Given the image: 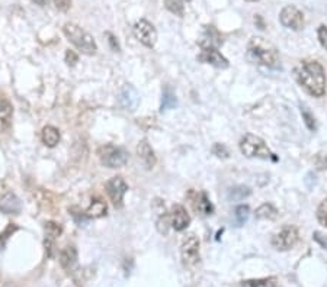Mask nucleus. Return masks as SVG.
Wrapping results in <instances>:
<instances>
[{"mask_svg":"<svg viewBox=\"0 0 327 287\" xmlns=\"http://www.w3.org/2000/svg\"><path fill=\"white\" fill-rule=\"evenodd\" d=\"M0 211L6 215H18L20 212V200L13 193H6L0 197Z\"/></svg>","mask_w":327,"mask_h":287,"instance_id":"nucleus-16","label":"nucleus"},{"mask_svg":"<svg viewBox=\"0 0 327 287\" xmlns=\"http://www.w3.org/2000/svg\"><path fill=\"white\" fill-rule=\"evenodd\" d=\"M279 22L288 29L301 31L304 28V15L295 6H285L279 13Z\"/></svg>","mask_w":327,"mask_h":287,"instance_id":"nucleus-11","label":"nucleus"},{"mask_svg":"<svg viewBox=\"0 0 327 287\" xmlns=\"http://www.w3.org/2000/svg\"><path fill=\"white\" fill-rule=\"evenodd\" d=\"M77 61H79V56H77L76 53L72 51V50H67V53H66V62H67V65L75 67Z\"/></svg>","mask_w":327,"mask_h":287,"instance_id":"nucleus-37","label":"nucleus"},{"mask_svg":"<svg viewBox=\"0 0 327 287\" xmlns=\"http://www.w3.org/2000/svg\"><path fill=\"white\" fill-rule=\"evenodd\" d=\"M106 212H108L106 203H105L102 199H93L92 203H90V206L84 212V215H86L87 219H99V218L105 216Z\"/></svg>","mask_w":327,"mask_h":287,"instance_id":"nucleus-19","label":"nucleus"},{"mask_svg":"<svg viewBox=\"0 0 327 287\" xmlns=\"http://www.w3.org/2000/svg\"><path fill=\"white\" fill-rule=\"evenodd\" d=\"M314 166L317 170H326L327 169V148L326 150H322L319 153L316 154L314 157Z\"/></svg>","mask_w":327,"mask_h":287,"instance_id":"nucleus-30","label":"nucleus"},{"mask_svg":"<svg viewBox=\"0 0 327 287\" xmlns=\"http://www.w3.org/2000/svg\"><path fill=\"white\" fill-rule=\"evenodd\" d=\"M16 230H18V228L15 227V224H9V227L3 230V233H0V242L4 245V242H6V239L9 238V235H12Z\"/></svg>","mask_w":327,"mask_h":287,"instance_id":"nucleus-35","label":"nucleus"},{"mask_svg":"<svg viewBox=\"0 0 327 287\" xmlns=\"http://www.w3.org/2000/svg\"><path fill=\"white\" fill-rule=\"evenodd\" d=\"M12 115H13L12 105L6 99L0 97V132L9 129L10 122H12Z\"/></svg>","mask_w":327,"mask_h":287,"instance_id":"nucleus-18","label":"nucleus"},{"mask_svg":"<svg viewBox=\"0 0 327 287\" xmlns=\"http://www.w3.org/2000/svg\"><path fill=\"white\" fill-rule=\"evenodd\" d=\"M137 154H138V158L144 163L146 169H153L156 166V155H154L153 148L150 147L149 141L147 139H143L140 141V144L137 145Z\"/></svg>","mask_w":327,"mask_h":287,"instance_id":"nucleus-15","label":"nucleus"},{"mask_svg":"<svg viewBox=\"0 0 327 287\" xmlns=\"http://www.w3.org/2000/svg\"><path fill=\"white\" fill-rule=\"evenodd\" d=\"M177 105V99L174 92L170 89V86H166L164 90H163V95H162V108L160 111L164 112V111H169V109H173Z\"/></svg>","mask_w":327,"mask_h":287,"instance_id":"nucleus-21","label":"nucleus"},{"mask_svg":"<svg viewBox=\"0 0 327 287\" xmlns=\"http://www.w3.org/2000/svg\"><path fill=\"white\" fill-rule=\"evenodd\" d=\"M275 282L273 277L270 279H259V280H247V282H243V286L245 287H268L269 283Z\"/></svg>","mask_w":327,"mask_h":287,"instance_id":"nucleus-32","label":"nucleus"},{"mask_svg":"<svg viewBox=\"0 0 327 287\" xmlns=\"http://www.w3.org/2000/svg\"><path fill=\"white\" fill-rule=\"evenodd\" d=\"M251 194L250 187L247 186H236V187H231L229 190V200H233V202H239V200H243L246 197H249Z\"/></svg>","mask_w":327,"mask_h":287,"instance_id":"nucleus-23","label":"nucleus"},{"mask_svg":"<svg viewBox=\"0 0 327 287\" xmlns=\"http://www.w3.org/2000/svg\"><path fill=\"white\" fill-rule=\"evenodd\" d=\"M170 215L167 212H163L160 215H157V219H156V228L157 230L162 233V235H167L169 228H170Z\"/></svg>","mask_w":327,"mask_h":287,"instance_id":"nucleus-24","label":"nucleus"},{"mask_svg":"<svg viewBox=\"0 0 327 287\" xmlns=\"http://www.w3.org/2000/svg\"><path fill=\"white\" fill-rule=\"evenodd\" d=\"M212 154L215 157H218V158H223V160H227L230 157V151H229V148L224 144H214Z\"/></svg>","mask_w":327,"mask_h":287,"instance_id":"nucleus-31","label":"nucleus"},{"mask_svg":"<svg viewBox=\"0 0 327 287\" xmlns=\"http://www.w3.org/2000/svg\"><path fill=\"white\" fill-rule=\"evenodd\" d=\"M54 6L61 12H67L72 7V0H53Z\"/></svg>","mask_w":327,"mask_h":287,"instance_id":"nucleus-36","label":"nucleus"},{"mask_svg":"<svg viewBox=\"0 0 327 287\" xmlns=\"http://www.w3.org/2000/svg\"><path fill=\"white\" fill-rule=\"evenodd\" d=\"M249 1H257V0H249Z\"/></svg>","mask_w":327,"mask_h":287,"instance_id":"nucleus-41","label":"nucleus"},{"mask_svg":"<svg viewBox=\"0 0 327 287\" xmlns=\"http://www.w3.org/2000/svg\"><path fill=\"white\" fill-rule=\"evenodd\" d=\"M317 37H319V41H320L322 47L327 50V26L326 25H320V26H319V29H317Z\"/></svg>","mask_w":327,"mask_h":287,"instance_id":"nucleus-33","label":"nucleus"},{"mask_svg":"<svg viewBox=\"0 0 327 287\" xmlns=\"http://www.w3.org/2000/svg\"><path fill=\"white\" fill-rule=\"evenodd\" d=\"M313 239H314L317 244H320L323 248L327 249V235L322 233V232H319V230H316V232L313 233Z\"/></svg>","mask_w":327,"mask_h":287,"instance_id":"nucleus-34","label":"nucleus"},{"mask_svg":"<svg viewBox=\"0 0 327 287\" xmlns=\"http://www.w3.org/2000/svg\"><path fill=\"white\" fill-rule=\"evenodd\" d=\"M63 34L83 54H86V56L96 54L97 45L95 42V38L89 32H86L82 26H79L73 22H67L63 26Z\"/></svg>","mask_w":327,"mask_h":287,"instance_id":"nucleus-3","label":"nucleus"},{"mask_svg":"<svg viewBox=\"0 0 327 287\" xmlns=\"http://www.w3.org/2000/svg\"><path fill=\"white\" fill-rule=\"evenodd\" d=\"M247 57L251 62L268 68L279 67V56L275 45L262 37H253L247 44Z\"/></svg>","mask_w":327,"mask_h":287,"instance_id":"nucleus-2","label":"nucleus"},{"mask_svg":"<svg viewBox=\"0 0 327 287\" xmlns=\"http://www.w3.org/2000/svg\"><path fill=\"white\" fill-rule=\"evenodd\" d=\"M97 157L100 160V164L108 169H121L128 163V153L115 145H102L97 150Z\"/></svg>","mask_w":327,"mask_h":287,"instance_id":"nucleus-5","label":"nucleus"},{"mask_svg":"<svg viewBox=\"0 0 327 287\" xmlns=\"http://www.w3.org/2000/svg\"><path fill=\"white\" fill-rule=\"evenodd\" d=\"M180 255H182V263L185 267H195L199 263V260H201L199 239L195 233H189L183 239L182 247H180Z\"/></svg>","mask_w":327,"mask_h":287,"instance_id":"nucleus-6","label":"nucleus"},{"mask_svg":"<svg viewBox=\"0 0 327 287\" xmlns=\"http://www.w3.org/2000/svg\"><path fill=\"white\" fill-rule=\"evenodd\" d=\"M34 1H35L37 4H39V6H44V4H45V0H34Z\"/></svg>","mask_w":327,"mask_h":287,"instance_id":"nucleus-40","label":"nucleus"},{"mask_svg":"<svg viewBox=\"0 0 327 287\" xmlns=\"http://www.w3.org/2000/svg\"><path fill=\"white\" fill-rule=\"evenodd\" d=\"M295 78L298 84L313 97L325 96L327 89L326 71L319 61H301L295 70Z\"/></svg>","mask_w":327,"mask_h":287,"instance_id":"nucleus-1","label":"nucleus"},{"mask_svg":"<svg viewBox=\"0 0 327 287\" xmlns=\"http://www.w3.org/2000/svg\"><path fill=\"white\" fill-rule=\"evenodd\" d=\"M317 221L322 227L327 228V197L322 200V203L317 208Z\"/></svg>","mask_w":327,"mask_h":287,"instance_id":"nucleus-29","label":"nucleus"},{"mask_svg":"<svg viewBox=\"0 0 327 287\" xmlns=\"http://www.w3.org/2000/svg\"><path fill=\"white\" fill-rule=\"evenodd\" d=\"M298 242V230L292 225L284 227L272 236V247L278 251H288Z\"/></svg>","mask_w":327,"mask_h":287,"instance_id":"nucleus-7","label":"nucleus"},{"mask_svg":"<svg viewBox=\"0 0 327 287\" xmlns=\"http://www.w3.org/2000/svg\"><path fill=\"white\" fill-rule=\"evenodd\" d=\"M254 23H257V25H259V29H263V28H265L263 20H262V18H260V15H254Z\"/></svg>","mask_w":327,"mask_h":287,"instance_id":"nucleus-39","label":"nucleus"},{"mask_svg":"<svg viewBox=\"0 0 327 287\" xmlns=\"http://www.w3.org/2000/svg\"><path fill=\"white\" fill-rule=\"evenodd\" d=\"M134 35L144 47L147 48H153L157 42V31L153 26V23H150L149 20L140 19L135 22L134 25Z\"/></svg>","mask_w":327,"mask_h":287,"instance_id":"nucleus-9","label":"nucleus"},{"mask_svg":"<svg viewBox=\"0 0 327 287\" xmlns=\"http://www.w3.org/2000/svg\"><path fill=\"white\" fill-rule=\"evenodd\" d=\"M169 215H170V224H172L174 230L180 232V230H186L191 224V216L182 205H177V203L173 205Z\"/></svg>","mask_w":327,"mask_h":287,"instance_id":"nucleus-12","label":"nucleus"},{"mask_svg":"<svg viewBox=\"0 0 327 287\" xmlns=\"http://www.w3.org/2000/svg\"><path fill=\"white\" fill-rule=\"evenodd\" d=\"M77 264V249L73 245H67L60 252V266L66 271H73Z\"/></svg>","mask_w":327,"mask_h":287,"instance_id":"nucleus-17","label":"nucleus"},{"mask_svg":"<svg viewBox=\"0 0 327 287\" xmlns=\"http://www.w3.org/2000/svg\"><path fill=\"white\" fill-rule=\"evenodd\" d=\"M41 138H42V142L50 147V148H54L60 142V131L54 126H45L42 129V134H41Z\"/></svg>","mask_w":327,"mask_h":287,"instance_id":"nucleus-20","label":"nucleus"},{"mask_svg":"<svg viewBox=\"0 0 327 287\" xmlns=\"http://www.w3.org/2000/svg\"><path fill=\"white\" fill-rule=\"evenodd\" d=\"M45 232H47V238L48 239H56L61 233H63V228L61 225H58L56 222H47L45 224Z\"/></svg>","mask_w":327,"mask_h":287,"instance_id":"nucleus-27","label":"nucleus"},{"mask_svg":"<svg viewBox=\"0 0 327 287\" xmlns=\"http://www.w3.org/2000/svg\"><path fill=\"white\" fill-rule=\"evenodd\" d=\"M164 6L169 12L174 13L176 16L182 18L185 15V4L183 0H164Z\"/></svg>","mask_w":327,"mask_h":287,"instance_id":"nucleus-25","label":"nucleus"},{"mask_svg":"<svg viewBox=\"0 0 327 287\" xmlns=\"http://www.w3.org/2000/svg\"><path fill=\"white\" fill-rule=\"evenodd\" d=\"M196 59H198L199 62L210 64L212 67L221 68V70L229 68V65H230L229 59L224 57V56L218 51V48H215V47H201V53L196 56Z\"/></svg>","mask_w":327,"mask_h":287,"instance_id":"nucleus-10","label":"nucleus"},{"mask_svg":"<svg viewBox=\"0 0 327 287\" xmlns=\"http://www.w3.org/2000/svg\"><path fill=\"white\" fill-rule=\"evenodd\" d=\"M119 103H121V106L125 111H130V112H134L135 109L138 108L140 96L135 92V89L133 86L127 84V86L122 87L121 95H119Z\"/></svg>","mask_w":327,"mask_h":287,"instance_id":"nucleus-14","label":"nucleus"},{"mask_svg":"<svg viewBox=\"0 0 327 287\" xmlns=\"http://www.w3.org/2000/svg\"><path fill=\"white\" fill-rule=\"evenodd\" d=\"M108 35V41H109V45H111V48L114 50V51H119L121 48H119V44H118V41H116V38L112 35V34H106Z\"/></svg>","mask_w":327,"mask_h":287,"instance_id":"nucleus-38","label":"nucleus"},{"mask_svg":"<svg viewBox=\"0 0 327 287\" xmlns=\"http://www.w3.org/2000/svg\"><path fill=\"white\" fill-rule=\"evenodd\" d=\"M301 116H303V120H304V123H306V126H307L308 129L311 132H316L317 122H316V117L311 114V111L308 109L307 106H301Z\"/></svg>","mask_w":327,"mask_h":287,"instance_id":"nucleus-26","label":"nucleus"},{"mask_svg":"<svg viewBox=\"0 0 327 287\" xmlns=\"http://www.w3.org/2000/svg\"><path fill=\"white\" fill-rule=\"evenodd\" d=\"M189 199L192 200L193 209L199 212L201 215H212L214 213V206H212L211 200L208 199V194L205 191H191L189 193Z\"/></svg>","mask_w":327,"mask_h":287,"instance_id":"nucleus-13","label":"nucleus"},{"mask_svg":"<svg viewBox=\"0 0 327 287\" xmlns=\"http://www.w3.org/2000/svg\"><path fill=\"white\" fill-rule=\"evenodd\" d=\"M127 190H128V184L121 175L112 177L106 183V193H108L114 208H116V209H121L124 206V196H125Z\"/></svg>","mask_w":327,"mask_h":287,"instance_id":"nucleus-8","label":"nucleus"},{"mask_svg":"<svg viewBox=\"0 0 327 287\" xmlns=\"http://www.w3.org/2000/svg\"><path fill=\"white\" fill-rule=\"evenodd\" d=\"M239 147L242 154L246 155L247 158H260V160H272V161L278 160L266 145V142L257 135L246 134L240 139Z\"/></svg>","mask_w":327,"mask_h":287,"instance_id":"nucleus-4","label":"nucleus"},{"mask_svg":"<svg viewBox=\"0 0 327 287\" xmlns=\"http://www.w3.org/2000/svg\"><path fill=\"white\" fill-rule=\"evenodd\" d=\"M249 213H250V209H249L247 205H240V206L236 208V219H237V225L239 227H242L247 221Z\"/></svg>","mask_w":327,"mask_h":287,"instance_id":"nucleus-28","label":"nucleus"},{"mask_svg":"<svg viewBox=\"0 0 327 287\" xmlns=\"http://www.w3.org/2000/svg\"><path fill=\"white\" fill-rule=\"evenodd\" d=\"M254 215H256L257 219L273 221V219H276V216H278V209H276L272 203H263V205H260V206L256 209Z\"/></svg>","mask_w":327,"mask_h":287,"instance_id":"nucleus-22","label":"nucleus"}]
</instances>
